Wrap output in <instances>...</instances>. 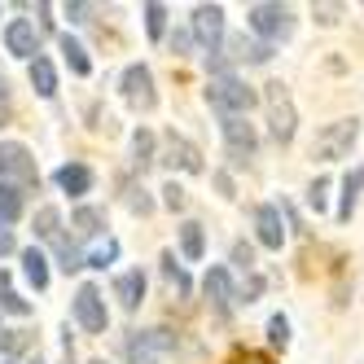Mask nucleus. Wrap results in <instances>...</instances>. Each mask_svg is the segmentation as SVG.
<instances>
[{"mask_svg":"<svg viewBox=\"0 0 364 364\" xmlns=\"http://www.w3.org/2000/svg\"><path fill=\"white\" fill-rule=\"evenodd\" d=\"M206 101H211L224 119H242L255 106V88H246L237 75H215L211 88H206Z\"/></svg>","mask_w":364,"mask_h":364,"instance_id":"obj_1","label":"nucleus"},{"mask_svg":"<svg viewBox=\"0 0 364 364\" xmlns=\"http://www.w3.org/2000/svg\"><path fill=\"white\" fill-rule=\"evenodd\" d=\"M360 136V123L355 119H338L329 127H321L316 141H311V159H321V163H333V159H347L351 145Z\"/></svg>","mask_w":364,"mask_h":364,"instance_id":"obj_2","label":"nucleus"},{"mask_svg":"<svg viewBox=\"0 0 364 364\" xmlns=\"http://www.w3.org/2000/svg\"><path fill=\"white\" fill-rule=\"evenodd\" d=\"M246 18H250V31L264 36V44L290 40V36H294V14L285 9V5H268V0H259V5L246 9Z\"/></svg>","mask_w":364,"mask_h":364,"instance_id":"obj_3","label":"nucleus"},{"mask_svg":"<svg viewBox=\"0 0 364 364\" xmlns=\"http://www.w3.org/2000/svg\"><path fill=\"white\" fill-rule=\"evenodd\" d=\"M9 180H18V185H36V159L27 145L18 141H0V185H9Z\"/></svg>","mask_w":364,"mask_h":364,"instance_id":"obj_4","label":"nucleus"},{"mask_svg":"<svg viewBox=\"0 0 364 364\" xmlns=\"http://www.w3.org/2000/svg\"><path fill=\"white\" fill-rule=\"evenodd\" d=\"M119 88H123V101L132 110H154L159 106V92H154V75H149V66L145 62H132L123 70V80H119Z\"/></svg>","mask_w":364,"mask_h":364,"instance_id":"obj_5","label":"nucleus"},{"mask_svg":"<svg viewBox=\"0 0 364 364\" xmlns=\"http://www.w3.org/2000/svg\"><path fill=\"white\" fill-rule=\"evenodd\" d=\"M264 101H268V127H272V136L285 145V141H294V101L285 97V88L281 84H268V92H264Z\"/></svg>","mask_w":364,"mask_h":364,"instance_id":"obj_6","label":"nucleus"},{"mask_svg":"<svg viewBox=\"0 0 364 364\" xmlns=\"http://www.w3.org/2000/svg\"><path fill=\"white\" fill-rule=\"evenodd\" d=\"M75 321L88 333H106L110 316H106V299H101L97 285H80V294H75Z\"/></svg>","mask_w":364,"mask_h":364,"instance_id":"obj_7","label":"nucleus"},{"mask_svg":"<svg viewBox=\"0 0 364 364\" xmlns=\"http://www.w3.org/2000/svg\"><path fill=\"white\" fill-rule=\"evenodd\" d=\"M224 141H228V154H232V163H250L255 159V149H259V136H255V127L246 119H224Z\"/></svg>","mask_w":364,"mask_h":364,"instance_id":"obj_8","label":"nucleus"},{"mask_svg":"<svg viewBox=\"0 0 364 364\" xmlns=\"http://www.w3.org/2000/svg\"><path fill=\"white\" fill-rule=\"evenodd\" d=\"M255 232H259V246H268V250H281L285 246V215H281V206L264 202L255 211Z\"/></svg>","mask_w":364,"mask_h":364,"instance_id":"obj_9","label":"nucleus"},{"mask_svg":"<svg viewBox=\"0 0 364 364\" xmlns=\"http://www.w3.org/2000/svg\"><path fill=\"white\" fill-rule=\"evenodd\" d=\"M193 36H198V44H206L215 53L220 40H224V9L220 5H198L193 9Z\"/></svg>","mask_w":364,"mask_h":364,"instance_id":"obj_10","label":"nucleus"},{"mask_svg":"<svg viewBox=\"0 0 364 364\" xmlns=\"http://www.w3.org/2000/svg\"><path fill=\"white\" fill-rule=\"evenodd\" d=\"M159 163H167L171 171H202V154H198V145H189L185 136L167 132V141H163V159H159Z\"/></svg>","mask_w":364,"mask_h":364,"instance_id":"obj_11","label":"nucleus"},{"mask_svg":"<svg viewBox=\"0 0 364 364\" xmlns=\"http://www.w3.org/2000/svg\"><path fill=\"white\" fill-rule=\"evenodd\" d=\"M202 294H206V303L215 307V316H228L232 303H237V294H232V281H228V268H211V272H206Z\"/></svg>","mask_w":364,"mask_h":364,"instance_id":"obj_12","label":"nucleus"},{"mask_svg":"<svg viewBox=\"0 0 364 364\" xmlns=\"http://www.w3.org/2000/svg\"><path fill=\"white\" fill-rule=\"evenodd\" d=\"M5 44H9V53H14V58H31V62H36V48H40V31H36V22L14 18L9 27H5Z\"/></svg>","mask_w":364,"mask_h":364,"instance_id":"obj_13","label":"nucleus"},{"mask_svg":"<svg viewBox=\"0 0 364 364\" xmlns=\"http://www.w3.org/2000/svg\"><path fill=\"white\" fill-rule=\"evenodd\" d=\"M159 351H176V333L171 329H145L136 338H127V355L132 360H149Z\"/></svg>","mask_w":364,"mask_h":364,"instance_id":"obj_14","label":"nucleus"},{"mask_svg":"<svg viewBox=\"0 0 364 364\" xmlns=\"http://www.w3.org/2000/svg\"><path fill=\"white\" fill-rule=\"evenodd\" d=\"M58 189L70 193V198L88 193V189H92V171H88L84 163H66V167H58Z\"/></svg>","mask_w":364,"mask_h":364,"instance_id":"obj_15","label":"nucleus"},{"mask_svg":"<svg viewBox=\"0 0 364 364\" xmlns=\"http://www.w3.org/2000/svg\"><path fill=\"white\" fill-rule=\"evenodd\" d=\"M114 299H119L127 311H136L141 299H145V272H123V277L114 281Z\"/></svg>","mask_w":364,"mask_h":364,"instance_id":"obj_16","label":"nucleus"},{"mask_svg":"<svg viewBox=\"0 0 364 364\" xmlns=\"http://www.w3.org/2000/svg\"><path fill=\"white\" fill-rule=\"evenodd\" d=\"M228 58H232V62H268V58H272V44L237 36V40H228Z\"/></svg>","mask_w":364,"mask_h":364,"instance_id":"obj_17","label":"nucleus"},{"mask_svg":"<svg viewBox=\"0 0 364 364\" xmlns=\"http://www.w3.org/2000/svg\"><path fill=\"white\" fill-rule=\"evenodd\" d=\"M360 189H364V167H351L347 171V180H343V202H338V220H351V211H355V202H360Z\"/></svg>","mask_w":364,"mask_h":364,"instance_id":"obj_18","label":"nucleus"},{"mask_svg":"<svg viewBox=\"0 0 364 364\" xmlns=\"http://www.w3.org/2000/svg\"><path fill=\"white\" fill-rule=\"evenodd\" d=\"M180 250H185V259H202V250H206V232H202L198 220H185V224H180Z\"/></svg>","mask_w":364,"mask_h":364,"instance_id":"obj_19","label":"nucleus"},{"mask_svg":"<svg viewBox=\"0 0 364 364\" xmlns=\"http://www.w3.org/2000/svg\"><path fill=\"white\" fill-rule=\"evenodd\" d=\"M22 272H27V281L36 285V290H44L48 285V259L31 246V250H22Z\"/></svg>","mask_w":364,"mask_h":364,"instance_id":"obj_20","label":"nucleus"},{"mask_svg":"<svg viewBox=\"0 0 364 364\" xmlns=\"http://www.w3.org/2000/svg\"><path fill=\"white\" fill-rule=\"evenodd\" d=\"M31 88L40 97H53L58 92V75H53V66H48V58H36L31 62Z\"/></svg>","mask_w":364,"mask_h":364,"instance_id":"obj_21","label":"nucleus"},{"mask_svg":"<svg viewBox=\"0 0 364 364\" xmlns=\"http://www.w3.org/2000/svg\"><path fill=\"white\" fill-rule=\"evenodd\" d=\"M58 44H62V58H66V66H70L75 75H88V70H92V62H88V53H84V44H80V40L62 36Z\"/></svg>","mask_w":364,"mask_h":364,"instance_id":"obj_22","label":"nucleus"},{"mask_svg":"<svg viewBox=\"0 0 364 364\" xmlns=\"http://www.w3.org/2000/svg\"><path fill=\"white\" fill-rule=\"evenodd\" d=\"M22 215V189L18 185H0V224H14Z\"/></svg>","mask_w":364,"mask_h":364,"instance_id":"obj_23","label":"nucleus"},{"mask_svg":"<svg viewBox=\"0 0 364 364\" xmlns=\"http://www.w3.org/2000/svg\"><path fill=\"white\" fill-rule=\"evenodd\" d=\"M0 307L14 311V316H31V303H27V299H18V290L9 285V272H0Z\"/></svg>","mask_w":364,"mask_h":364,"instance_id":"obj_24","label":"nucleus"},{"mask_svg":"<svg viewBox=\"0 0 364 364\" xmlns=\"http://www.w3.org/2000/svg\"><path fill=\"white\" fill-rule=\"evenodd\" d=\"M132 163L145 171L149 163H159V159H154V132H149V127H141V132L132 136Z\"/></svg>","mask_w":364,"mask_h":364,"instance_id":"obj_25","label":"nucleus"},{"mask_svg":"<svg viewBox=\"0 0 364 364\" xmlns=\"http://www.w3.org/2000/svg\"><path fill=\"white\" fill-rule=\"evenodd\" d=\"M62 215L53 211V206H44V211H36V237H44V242H58L62 237Z\"/></svg>","mask_w":364,"mask_h":364,"instance_id":"obj_26","label":"nucleus"},{"mask_svg":"<svg viewBox=\"0 0 364 364\" xmlns=\"http://www.w3.org/2000/svg\"><path fill=\"white\" fill-rule=\"evenodd\" d=\"M145 31H149V40H163V31H167V5H159V0H149V5H145Z\"/></svg>","mask_w":364,"mask_h":364,"instance_id":"obj_27","label":"nucleus"},{"mask_svg":"<svg viewBox=\"0 0 364 364\" xmlns=\"http://www.w3.org/2000/svg\"><path fill=\"white\" fill-rule=\"evenodd\" d=\"M101 211H92V206H80V211H75V232H80V237H97L101 232Z\"/></svg>","mask_w":364,"mask_h":364,"instance_id":"obj_28","label":"nucleus"},{"mask_svg":"<svg viewBox=\"0 0 364 364\" xmlns=\"http://www.w3.org/2000/svg\"><path fill=\"white\" fill-rule=\"evenodd\" d=\"M53 250H58V264H62L66 272H80V268H84V255H80V246H75V242L58 237V242H53Z\"/></svg>","mask_w":364,"mask_h":364,"instance_id":"obj_29","label":"nucleus"},{"mask_svg":"<svg viewBox=\"0 0 364 364\" xmlns=\"http://www.w3.org/2000/svg\"><path fill=\"white\" fill-rule=\"evenodd\" d=\"M114 259H119V242H114V237H106V242H101V246L84 259V264H88V268H110Z\"/></svg>","mask_w":364,"mask_h":364,"instance_id":"obj_30","label":"nucleus"},{"mask_svg":"<svg viewBox=\"0 0 364 364\" xmlns=\"http://www.w3.org/2000/svg\"><path fill=\"white\" fill-rule=\"evenodd\" d=\"M163 272H167V281L180 294H189V277H185V268H176V255H163Z\"/></svg>","mask_w":364,"mask_h":364,"instance_id":"obj_31","label":"nucleus"},{"mask_svg":"<svg viewBox=\"0 0 364 364\" xmlns=\"http://www.w3.org/2000/svg\"><path fill=\"white\" fill-rule=\"evenodd\" d=\"M268 343H272V347H285V343H290V321H285L281 311L268 321Z\"/></svg>","mask_w":364,"mask_h":364,"instance_id":"obj_32","label":"nucleus"},{"mask_svg":"<svg viewBox=\"0 0 364 364\" xmlns=\"http://www.w3.org/2000/svg\"><path fill=\"white\" fill-rule=\"evenodd\" d=\"M325 198H329V180H316V185L307 189V206L311 211H325Z\"/></svg>","mask_w":364,"mask_h":364,"instance_id":"obj_33","label":"nucleus"},{"mask_svg":"<svg viewBox=\"0 0 364 364\" xmlns=\"http://www.w3.org/2000/svg\"><path fill=\"white\" fill-rule=\"evenodd\" d=\"M14 119V92H9V80L0 75V123Z\"/></svg>","mask_w":364,"mask_h":364,"instance_id":"obj_34","label":"nucleus"},{"mask_svg":"<svg viewBox=\"0 0 364 364\" xmlns=\"http://www.w3.org/2000/svg\"><path fill=\"white\" fill-rule=\"evenodd\" d=\"M259 290H264V277H259V272H250V281L242 285V294H237V303H255V299H259Z\"/></svg>","mask_w":364,"mask_h":364,"instance_id":"obj_35","label":"nucleus"},{"mask_svg":"<svg viewBox=\"0 0 364 364\" xmlns=\"http://www.w3.org/2000/svg\"><path fill=\"white\" fill-rule=\"evenodd\" d=\"M127 206H132V211H141V215L154 211V202L145 198V189H127Z\"/></svg>","mask_w":364,"mask_h":364,"instance_id":"obj_36","label":"nucleus"},{"mask_svg":"<svg viewBox=\"0 0 364 364\" xmlns=\"http://www.w3.org/2000/svg\"><path fill=\"white\" fill-rule=\"evenodd\" d=\"M232 264H237V268H255V250L246 242H237V246H232Z\"/></svg>","mask_w":364,"mask_h":364,"instance_id":"obj_37","label":"nucleus"},{"mask_svg":"<svg viewBox=\"0 0 364 364\" xmlns=\"http://www.w3.org/2000/svg\"><path fill=\"white\" fill-rule=\"evenodd\" d=\"M163 202L171 206V211H180V206H185V189H180V185H176V180H171V185L163 189Z\"/></svg>","mask_w":364,"mask_h":364,"instance_id":"obj_38","label":"nucleus"},{"mask_svg":"<svg viewBox=\"0 0 364 364\" xmlns=\"http://www.w3.org/2000/svg\"><path fill=\"white\" fill-rule=\"evenodd\" d=\"M0 347H5V351H22V347H27V338H22V333H9V329H0Z\"/></svg>","mask_w":364,"mask_h":364,"instance_id":"obj_39","label":"nucleus"},{"mask_svg":"<svg viewBox=\"0 0 364 364\" xmlns=\"http://www.w3.org/2000/svg\"><path fill=\"white\" fill-rule=\"evenodd\" d=\"M228 364H272V360H268V355H259V351H232Z\"/></svg>","mask_w":364,"mask_h":364,"instance_id":"obj_40","label":"nucleus"},{"mask_svg":"<svg viewBox=\"0 0 364 364\" xmlns=\"http://www.w3.org/2000/svg\"><path fill=\"white\" fill-rule=\"evenodd\" d=\"M18 250V242H14V232L5 228V224H0V255H14Z\"/></svg>","mask_w":364,"mask_h":364,"instance_id":"obj_41","label":"nucleus"},{"mask_svg":"<svg viewBox=\"0 0 364 364\" xmlns=\"http://www.w3.org/2000/svg\"><path fill=\"white\" fill-rule=\"evenodd\" d=\"M84 14H88V5H80V0H75V5H66V18H70V22H84Z\"/></svg>","mask_w":364,"mask_h":364,"instance_id":"obj_42","label":"nucleus"},{"mask_svg":"<svg viewBox=\"0 0 364 364\" xmlns=\"http://www.w3.org/2000/svg\"><path fill=\"white\" fill-rule=\"evenodd\" d=\"M189 48V36H171V53H185Z\"/></svg>","mask_w":364,"mask_h":364,"instance_id":"obj_43","label":"nucleus"},{"mask_svg":"<svg viewBox=\"0 0 364 364\" xmlns=\"http://www.w3.org/2000/svg\"><path fill=\"white\" fill-rule=\"evenodd\" d=\"M92 364H106V360H92Z\"/></svg>","mask_w":364,"mask_h":364,"instance_id":"obj_44","label":"nucleus"},{"mask_svg":"<svg viewBox=\"0 0 364 364\" xmlns=\"http://www.w3.org/2000/svg\"><path fill=\"white\" fill-rule=\"evenodd\" d=\"M31 364H44V360H31Z\"/></svg>","mask_w":364,"mask_h":364,"instance_id":"obj_45","label":"nucleus"}]
</instances>
